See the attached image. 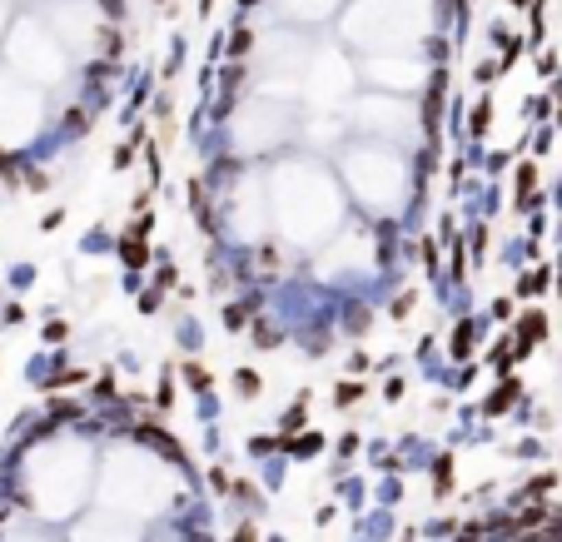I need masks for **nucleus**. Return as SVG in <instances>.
I'll list each match as a JSON object with an SVG mask.
<instances>
[{"label":"nucleus","mask_w":562,"mask_h":542,"mask_svg":"<svg viewBox=\"0 0 562 542\" xmlns=\"http://www.w3.org/2000/svg\"><path fill=\"white\" fill-rule=\"evenodd\" d=\"M448 488H453V458L443 453L438 468H433V493H448Z\"/></svg>","instance_id":"obj_1"},{"label":"nucleus","mask_w":562,"mask_h":542,"mask_svg":"<svg viewBox=\"0 0 562 542\" xmlns=\"http://www.w3.org/2000/svg\"><path fill=\"white\" fill-rule=\"evenodd\" d=\"M453 348H458V359H468V348H473V324H463V328H458Z\"/></svg>","instance_id":"obj_2"},{"label":"nucleus","mask_w":562,"mask_h":542,"mask_svg":"<svg viewBox=\"0 0 562 542\" xmlns=\"http://www.w3.org/2000/svg\"><path fill=\"white\" fill-rule=\"evenodd\" d=\"M359 393H363V383H339V393H334V398H339V403L348 408L353 398H359Z\"/></svg>","instance_id":"obj_3"},{"label":"nucleus","mask_w":562,"mask_h":542,"mask_svg":"<svg viewBox=\"0 0 562 542\" xmlns=\"http://www.w3.org/2000/svg\"><path fill=\"white\" fill-rule=\"evenodd\" d=\"M244 319H249V308H239V304H229V314H224V324H229V328H244Z\"/></svg>","instance_id":"obj_4"},{"label":"nucleus","mask_w":562,"mask_h":542,"mask_svg":"<svg viewBox=\"0 0 562 542\" xmlns=\"http://www.w3.org/2000/svg\"><path fill=\"white\" fill-rule=\"evenodd\" d=\"M408 308H413V294H398V299H393V319H403Z\"/></svg>","instance_id":"obj_5"},{"label":"nucleus","mask_w":562,"mask_h":542,"mask_svg":"<svg viewBox=\"0 0 562 542\" xmlns=\"http://www.w3.org/2000/svg\"><path fill=\"white\" fill-rule=\"evenodd\" d=\"M488 115H493L488 105H477V115H473V130H477V135H483V130H488Z\"/></svg>","instance_id":"obj_6"},{"label":"nucleus","mask_w":562,"mask_h":542,"mask_svg":"<svg viewBox=\"0 0 562 542\" xmlns=\"http://www.w3.org/2000/svg\"><path fill=\"white\" fill-rule=\"evenodd\" d=\"M239 388H244V398H249V393H254V388H259V379H254V373H249V368H244V373H239Z\"/></svg>","instance_id":"obj_7"},{"label":"nucleus","mask_w":562,"mask_h":542,"mask_svg":"<svg viewBox=\"0 0 562 542\" xmlns=\"http://www.w3.org/2000/svg\"><path fill=\"white\" fill-rule=\"evenodd\" d=\"M234 542H254V528H239V532H234Z\"/></svg>","instance_id":"obj_8"},{"label":"nucleus","mask_w":562,"mask_h":542,"mask_svg":"<svg viewBox=\"0 0 562 542\" xmlns=\"http://www.w3.org/2000/svg\"><path fill=\"white\" fill-rule=\"evenodd\" d=\"M513 5H523V0H513Z\"/></svg>","instance_id":"obj_9"}]
</instances>
